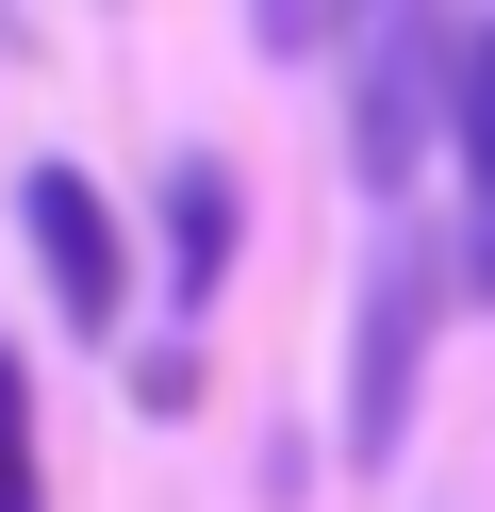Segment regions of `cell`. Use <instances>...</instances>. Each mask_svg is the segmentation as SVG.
<instances>
[{
  "mask_svg": "<svg viewBox=\"0 0 495 512\" xmlns=\"http://www.w3.org/2000/svg\"><path fill=\"white\" fill-rule=\"evenodd\" d=\"M347 34H363V67H347V166L380 182V199H413L429 133H462V34H446V0H363Z\"/></svg>",
  "mask_w": 495,
  "mask_h": 512,
  "instance_id": "6da1fadb",
  "label": "cell"
},
{
  "mask_svg": "<svg viewBox=\"0 0 495 512\" xmlns=\"http://www.w3.org/2000/svg\"><path fill=\"white\" fill-rule=\"evenodd\" d=\"M429 331H446V265H429V248H380V265H363V314H347V463L363 479L413 446Z\"/></svg>",
  "mask_w": 495,
  "mask_h": 512,
  "instance_id": "7a4b0ae2",
  "label": "cell"
},
{
  "mask_svg": "<svg viewBox=\"0 0 495 512\" xmlns=\"http://www.w3.org/2000/svg\"><path fill=\"white\" fill-rule=\"evenodd\" d=\"M17 232H33V281H50L66 331H116L132 314V248H116V199L83 166H17Z\"/></svg>",
  "mask_w": 495,
  "mask_h": 512,
  "instance_id": "3957f363",
  "label": "cell"
},
{
  "mask_svg": "<svg viewBox=\"0 0 495 512\" xmlns=\"http://www.w3.org/2000/svg\"><path fill=\"white\" fill-rule=\"evenodd\" d=\"M231 232H248L231 166H215V149H182V166H165V298H182V314L231 281Z\"/></svg>",
  "mask_w": 495,
  "mask_h": 512,
  "instance_id": "277c9868",
  "label": "cell"
},
{
  "mask_svg": "<svg viewBox=\"0 0 495 512\" xmlns=\"http://www.w3.org/2000/svg\"><path fill=\"white\" fill-rule=\"evenodd\" d=\"M462 232H479V298H495V34H462Z\"/></svg>",
  "mask_w": 495,
  "mask_h": 512,
  "instance_id": "5b68a950",
  "label": "cell"
},
{
  "mask_svg": "<svg viewBox=\"0 0 495 512\" xmlns=\"http://www.w3.org/2000/svg\"><path fill=\"white\" fill-rule=\"evenodd\" d=\"M347 17H363V0H248V34L281 50V67H314V50H347Z\"/></svg>",
  "mask_w": 495,
  "mask_h": 512,
  "instance_id": "8992f818",
  "label": "cell"
},
{
  "mask_svg": "<svg viewBox=\"0 0 495 512\" xmlns=\"http://www.w3.org/2000/svg\"><path fill=\"white\" fill-rule=\"evenodd\" d=\"M0 512H50L33 496V364L0 347Z\"/></svg>",
  "mask_w": 495,
  "mask_h": 512,
  "instance_id": "52a82bcc",
  "label": "cell"
}]
</instances>
